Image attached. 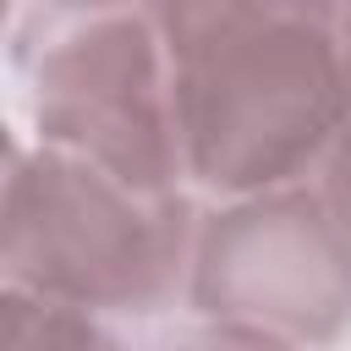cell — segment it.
Instances as JSON below:
<instances>
[{"label":"cell","instance_id":"obj_1","mask_svg":"<svg viewBox=\"0 0 351 351\" xmlns=\"http://www.w3.org/2000/svg\"><path fill=\"white\" fill-rule=\"evenodd\" d=\"M154 16L186 186L236 203L318 176L351 121L335 5L203 0Z\"/></svg>","mask_w":351,"mask_h":351},{"label":"cell","instance_id":"obj_2","mask_svg":"<svg viewBox=\"0 0 351 351\" xmlns=\"http://www.w3.org/2000/svg\"><path fill=\"white\" fill-rule=\"evenodd\" d=\"M197 208L71 154H22L0 203V285L93 318H154L186 296Z\"/></svg>","mask_w":351,"mask_h":351},{"label":"cell","instance_id":"obj_3","mask_svg":"<svg viewBox=\"0 0 351 351\" xmlns=\"http://www.w3.org/2000/svg\"><path fill=\"white\" fill-rule=\"evenodd\" d=\"M11 27L38 148L143 192H186L154 5H38Z\"/></svg>","mask_w":351,"mask_h":351},{"label":"cell","instance_id":"obj_4","mask_svg":"<svg viewBox=\"0 0 351 351\" xmlns=\"http://www.w3.org/2000/svg\"><path fill=\"white\" fill-rule=\"evenodd\" d=\"M181 302L214 329L335 346L351 329V236L307 181L219 203L197 214Z\"/></svg>","mask_w":351,"mask_h":351},{"label":"cell","instance_id":"obj_5","mask_svg":"<svg viewBox=\"0 0 351 351\" xmlns=\"http://www.w3.org/2000/svg\"><path fill=\"white\" fill-rule=\"evenodd\" d=\"M0 351H132L110 318L0 285Z\"/></svg>","mask_w":351,"mask_h":351},{"label":"cell","instance_id":"obj_6","mask_svg":"<svg viewBox=\"0 0 351 351\" xmlns=\"http://www.w3.org/2000/svg\"><path fill=\"white\" fill-rule=\"evenodd\" d=\"M318 197H324V208L340 219V230L351 236V121H346V132L335 137V148L324 154V165H318V186H313Z\"/></svg>","mask_w":351,"mask_h":351},{"label":"cell","instance_id":"obj_7","mask_svg":"<svg viewBox=\"0 0 351 351\" xmlns=\"http://www.w3.org/2000/svg\"><path fill=\"white\" fill-rule=\"evenodd\" d=\"M170 351H291V346H274V340H258V335H236V329L197 324V329H192V335H181Z\"/></svg>","mask_w":351,"mask_h":351},{"label":"cell","instance_id":"obj_8","mask_svg":"<svg viewBox=\"0 0 351 351\" xmlns=\"http://www.w3.org/2000/svg\"><path fill=\"white\" fill-rule=\"evenodd\" d=\"M22 154H27V148H22V143L11 137V126L0 121V203H5V186H11V176H16V165H22Z\"/></svg>","mask_w":351,"mask_h":351},{"label":"cell","instance_id":"obj_9","mask_svg":"<svg viewBox=\"0 0 351 351\" xmlns=\"http://www.w3.org/2000/svg\"><path fill=\"white\" fill-rule=\"evenodd\" d=\"M335 38H340V71H346V93H351V5H335Z\"/></svg>","mask_w":351,"mask_h":351}]
</instances>
